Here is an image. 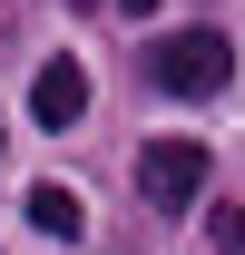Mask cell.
Listing matches in <instances>:
<instances>
[{
	"label": "cell",
	"instance_id": "6",
	"mask_svg": "<svg viewBox=\"0 0 245 255\" xmlns=\"http://www.w3.org/2000/svg\"><path fill=\"white\" fill-rule=\"evenodd\" d=\"M108 10H118V20H147V10H157V0H108Z\"/></svg>",
	"mask_w": 245,
	"mask_h": 255
},
{
	"label": "cell",
	"instance_id": "3",
	"mask_svg": "<svg viewBox=\"0 0 245 255\" xmlns=\"http://www.w3.org/2000/svg\"><path fill=\"white\" fill-rule=\"evenodd\" d=\"M30 118L39 128H79V118H89V69H79V59H49L30 79Z\"/></svg>",
	"mask_w": 245,
	"mask_h": 255
},
{
	"label": "cell",
	"instance_id": "2",
	"mask_svg": "<svg viewBox=\"0 0 245 255\" xmlns=\"http://www.w3.org/2000/svg\"><path fill=\"white\" fill-rule=\"evenodd\" d=\"M137 196H147L157 216H196V196H206V147H196V137H147V147H137Z\"/></svg>",
	"mask_w": 245,
	"mask_h": 255
},
{
	"label": "cell",
	"instance_id": "1",
	"mask_svg": "<svg viewBox=\"0 0 245 255\" xmlns=\"http://www.w3.org/2000/svg\"><path fill=\"white\" fill-rule=\"evenodd\" d=\"M147 79L167 98H226L236 89V49H226V30H167L147 49Z\"/></svg>",
	"mask_w": 245,
	"mask_h": 255
},
{
	"label": "cell",
	"instance_id": "4",
	"mask_svg": "<svg viewBox=\"0 0 245 255\" xmlns=\"http://www.w3.org/2000/svg\"><path fill=\"white\" fill-rule=\"evenodd\" d=\"M30 226L59 236V246H79V236H89V206H79L69 187H30Z\"/></svg>",
	"mask_w": 245,
	"mask_h": 255
},
{
	"label": "cell",
	"instance_id": "5",
	"mask_svg": "<svg viewBox=\"0 0 245 255\" xmlns=\"http://www.w3.org/2000/svg\"><path fill=\"white\" fill-rule=\"evenodd\" d=\"M206 226H216V255H245V206H216Z\"/></svg>",
	"mask_w": 245,
	"mask_h": 255
}]
</instances>
